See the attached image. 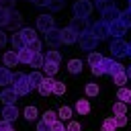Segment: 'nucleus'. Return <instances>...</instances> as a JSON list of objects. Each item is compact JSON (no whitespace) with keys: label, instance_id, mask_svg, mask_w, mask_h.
<instances>
[{"label":"nucleus","instance_id":"f257e3e1","mask_svg":"<svg viewBox=\"0 0 131 131\" xmlns=\"http://www.w3.org/2000/svg\"><path fill=\"white\" fill-rule=\"evenodd\" d=\"M12 88L16 90L18 96H27L31 92V84H29V74H23V72H16L14 78H12Z\"/></svg>","mask_w":131,"mask_h":131},{"label":"nucleus","instance_id":"f03ea898","mask_svg":"<svg viewBox=\"0 0 131 131\" xmlns=\"http://www.w3.org/2000/svg\"><path fill=\"white\" fill-rule=\"evenodd\" d=\"M108 51H111V55L117 57V59H119V57H125V55L129 53V43L115 37V39L111 41V45H108Z\"/></svg>","mask_w":131,"mask_h":131},{"label":"nucleus","instance_id":"7ed1b4c3","mask_svg":"<svg viewBox=\"0 0 131 131\" xmlns=\"http://www.w3.org/2000/svg\"><path fill=\"white\" fill-rule=\"evenodd\" d=\"M100 68H102V72L108 74V76H115V74H119V72H125V66H123L121 61L113 59V57H102Z\"/></svg>","mask_w":131,"mask_h":131},{"label":"nucleus","instance_id":"20e7f679","mask_svg":"<svg viewBox=\"0 0 131 131\" xmlns=\"http://www.w3.org/2000/svg\"><path fill=\"white\" fill-rule=\"evenodd\" d=\"M90 31L94 33V37H96L98 41H104V39L111 37V25H108L106 20H96V23L90 27Z\"/></svg>","mask_w":131,"mask_h":131},{"label":"nucleus","instance_id":"39448f33","mask_svg":"<svg viewBox=\"0 0 131 131\" xmlns=\"http://www.w3.org/2000/svg\"><path fill=\"white\" fill-rule=\"evenodd\" d=\"M78 43H80V49H84V51H94L96 45H98V39L94 37L92 31H86V33H82V35L78 37Z\"/></svg>","mask_w":131,"mask_h":131},{"label":"nucleus","instance_id":"423d86ee","mask_svg":"<svg viewBox=\"0 0 131 131\" xmlns=\"http://www.w3.org/2000/svg\"><path fill=\"white\" fill-rule=\"evenodd\" d=\"M92 2L90 0H76L74 2V16H82V18H88V14L92 12Z\"/></svg>","mask_w":131,"mask_h":131},{"label":"nucleus","instance_id":"0eeeda50","mask_svg":"<svg viewBox=\"0 0 131 131\" xmlns=\"http://www.w3.org/2000/svg\"><path fill=\"white\" fill-rule=\"evenodd\" d=\"M51 29H55L53 16H51V14H39V16H37V31H41V33L45 35V33L51 31Z\"/></svg>","mask_w":131,"mask_h":131},{"label":"nucleus","instance_id":"6e6552de","mask_svg":"<svg viewBox=\"0 0 131 131\" xmlns=\"http://www.w3.org/2000/svg\"><path fill=\"white\" fill-rule=\"evenodd\" d=\"M100 14H102V20L113 23V20H117V18L121 16V10H119L115 4H104V6L100 8Z\"/></svg>","mask_w":131,"mask_h":131},{"label":"nucleus","instance_id":"1a4fd4ad","mask_svg":"<svg viewBox=\"0 0 131 131\" xmlns=\"http://www.w3.org/2000/svg\"><path fill=\"white\" fill-rule=\"evenodd\" d=\"M68 27H70V29H74L78 35H82V33L90 31L88 18H82V16H72V20H70V25H68Z\"/></svg>","mask_w":131,"mask_h":131},{"label":"nucleus","instance_id":"9d476101","mask_svg":"<svg viewBox=\"0 0 131 131\" xmlns=\"http://www.w3.org/2000/svg\"><path fill=\"white\" fill-rule=\"evenodd\" d=\"M45 41H47V45H51V47H59V45L63 43L61 29H51V31H47V33H45Z\"/></svg>","mask_w":131,"mask_h":131},{"label":"nucleus","instance_id":"9b49d317","mask_svg":"<svg viewBox=\"0 0 131 131\" xmlns=\"http://www.w3.org/2000/svg\"><path fill=\"white\" fill-rule=\"evenodd\" d=\"M55 82H57V80H55L53 76H45L43 82H41L39 88H37L39 94H41V96H49V94H53V86H55Z\"/></svg>","mask_w":131,"mask_h":131},{"label":"nucleus","instance_id":"f8f14e48","mask_svg":"<svg viewBox=\"0 0 131 131\" xmlns=\"http://www.w3.org/2000/svg\"><path fill=\"white\" fill-rule=\"evenodd\" d=\"M2 61H4L6 68H14V66H18V63H20V59H18V51H14V49L6 51V53L2 55Z\"/></svg>","mask_w":131,"mask_h":131},{"label":"nucleus","instance_id":"ddd939ff","mask_svg":"<svg viewBox=\"0 0 131 131\" xmlns=\"http://www.w3.org/2000/svg\"><path fill=\"white\" fill-rule=\"evenodd\" d=\"M2 119L4 121H16V117L20 115L18 113V108H16V104H4V108H2Z\"/></svg>","mask_w":131,"mask_h":131},{"label":"nucleus","instance_id":"4468645a","mask_svg":"<svg viewBox=\"0 0 131 131\" xmlns=\"http://www.w3.org/2000/svg\"><path fill=\"white\" fill-rule=\"evenodd\" d=\"M111 25V35L113 37H117V39H123V35L127 33V27L117 18V20H113V23H108Z\"/></svg>","mask_w":131,"mask_h":131},{"label":"nucleus","instance_id":"2eb2a0df","mask_svg":"<svg viewBox=\"0 0 131 131\" xmlns=\"http://www.w3.org/2000/svg\"><path fill=\"white\" fill-rule=\"evenodd\" d=\"M16 98H18V94H16L14 88H4V90L0 92V100H2L4 104H14Z\"/></svg>","mask_w":131,"mask_h":131},{"label":"nucleus","instance_id":"dca6fc26","mask_svg":"<svg viewBox=\"0 0 131 131\" xmlns=\"http://www.w3.org/2000/svg\"><path fill=\"white\" fill-rule=\"evenodd\" d=\"M61 35H63V43L66 45H74L76 41H78V33L74 31V29H70V27H66V29H61Z\"/></svg>","mask_w":131,"mask_h":131},{"label":"nucleus","instance_id":"f3484780","mask_svg":"<svg viewBox=\"0 0 131 131\" xmlns=\"http://www.w3.org/2000/svg\"><path fill=\"white\" fill-rule=\"evenodd\" d=\"M18 33L23 35V39H25V43H27V45H29V43H33V41H37V31H35V29H31V27L20 29Z\"/></svg>","mask_w":131,"mask_h":131},{"label":"nucleus","instance_id":"a211bd4d","mask_svg":"<svg viewBox=\"0 0 131 131\" xmlns=\"http://www.w3.org/2000/svg\"><path fill=\"white\" fill-rule=\"evenodd\" d=\"M12 72H10V68H0V86H8V84H12Z\"/></svg>","mask_w":131,"mask_h":131},{"label":"nucleus","instance_id":"6ab92c4d","mask_svg":"<svg viewBox=\"0 0 131 131\" xmlns=\"http://www.w3.org/2000/svg\"><path fill=\"white\" fill-rule=\"evenodd\" d=\"M10 43H12V49H14V51H20V49L27 47V43H25V39H23L20 33H14L12 39H10Z\"/></svg>","mask_w":131,"mask_h":131},{"label":"nucleus","instance_id":"aec40b11","mask_svg":"<svg viewBox=\"0 0 131 131\" xmlns=\"http://www.w3.org/2000/svg\"><path fill=\"white\" fill-rule=\"evenodd\" d=\"M10 16H12V10L8 6H0V27H8Z\"/></svg>","mask_w":131,"mask_h":131},{"label":"nucleus","instance_id":"412c9836","mask_svg":"<svg viewBox=\"0 0 131 131\" xmlns=\"http://www.w3.org/2000/svg\"><path fill=\"white\" fill-rule=\"evenodd\" d=\"M33 55H35V53H33L29 47H25V49H20V51H18V59H20V63H25V66H31Z\"/></svg>","mask_w":131,"mask_h":131},{"label":"nucleus","instance_id":"4be33fe9","mask_svg":"<svg viewBox=\"0 0 131 131\" xmlns=\"http://www.w3.org/2000/svg\"><path fill=\"white\" fill-rule=\"evenodd\" d=\"M43 78H45V76H43L41 72H31V74H29V84H31V90H33V88H39V84L43 82Z\"/></svg>","mask_w":131,"mask_h":131},{"label":"nucleus","instance_id":"5701e85b","mask_svg":"<svg viewBox=\"0 0 131 131\" xmlns=\"http://www.w3.org/2000/svg\"><path fill=\"white\" fill-rule=\"evenodd\" d=\"M76 111H78V115H88L90 113V102L86 98H80L76 102Z\"/></svg>","mask_w":131,"mask_h":131},{"label":"nucleus","instance_id":"b1692460","mask_svg":"<svg viewBox=\"0 0 131 131\" xmlns=\"http://www.w3.org/2000/svg\"><path fill=\"white\" fill-rule=\"evenodd\" d=\"M57 70H59V63H53V61H45V63H43V72H45V76H55Z\"/></svg>","mask_w":131,"mask_h":131},{"label":"nucleus","instance_id":"393cba45","mask_svg":"<svg viewBox=\"0 0 131 131\" xmlns=\"http://www.w3.org/2000/svg\"><path fill=\"white\" fill-rule=\"evenodd\" d=\"M68 72L70 74H80L82 72V61L80 59H70L68 61Z\"/></svg>","mask_w":131,"mask_h":131},{"label":"nucleus","instance_id":"a878e982","mask_svg":"<svg viewBox=\"0 0 131 131\" xmlns=\"http://www.w3.org/2000/svg\"><path fill=\"white\" fill-rule=\"evenodd\" d=\"M127 82H129L127 72H119V74H115V76H113V84H117L119 88H121V86H125Z\"/></svg>","mask_w":131,"mask_h":131},{"label":"nucleus","instance_id":"bb28decb","mask_svg":"<svg viewBox=\"0 0 131 131\" xmlns=\"http://www.w3.org/2000/svg\"><path fill=\"white\" fill-rule=\"evenodd\" d=\"M57 119H59V115H57L55 111H45V113H43V121H45V123H49L51 127L57 123Z\"/></svg>","mask_w":131,"mask_h":131},{"label":"nucleus","instance_id":"cd10ccee","mask_svg":"<svg viewBox=\"0 0 131 131\" xmlns=\"http://www.w3.org/2000/svg\"><path fill=\"white\" fill-rule=\"evenodd\" d=\"M117 98H119V100H123V102H131V88L121 86V88H119V92H117Z\"/></svg>","mask_w":131,"mask_h":131},{"label":"nucleus","instance_id":"c85d7f7f","mask_svg":"<svg viewBox=\"0 0 131 131\" xmlns=\"http://www.w3.org/2000/svg\"><path fill=\"white\" fill-rule=\"evenodd\" d=\"M117 129H119V127H117V123H115V117H108V119L102 121L100 131H117Z\"/></svg>","mask_w":131,"mask_h":131},{"label":"nucleus","instance_id":"c756f323","mask_svg":"<svg viewBox=\"0 0 131 131\" xmlns=\"http://www.w3.org/2000/svg\"><path fill=\"white\" fill-rule=\"evenodd\" d=\"M20 23H23V16H20L16 10H12V16H10L8 27H10V29H18V27H20Z\"/></svg>","mask_w":131,"mask_h":131},{"label":"nucleus","instance_id":"7c9ffc66","mask_svg":"<svg viewBox=\"0 0 131 131\" xmlns=\"http://www.w3.org/2000/svg\"><path fill=\"white\" fill-rule=\"evenodd\" d=\"M43 63H45V55H43V53H35L33 59H31V66H33L35 70H39V68H43Z\"/></svg>","mask_w":131,"mask_h":131},{"label":"nucleus","instance_id":"2f4dec72","mask_svg":"<svg viewBox=\"0 0 131 131\" xmlns=\"http://www.w3.org/2000/svg\"><path fill=\"white\" fill-rule=\"evenodd\" d=\"M84 90H86V96H90V98H92V96H98V92H100V88H98V84H96V82L86 84V88H84Z\"/></svg>","mask_w":131,"mask_h":131},{"label":"nucleus","instance_id":"473e14b6","mask_svg":"<svg viewBox=\"0 0 131 131\" xmlns=\"http://www.w3.org/2000/svg\"><path fill=\"white\" fill-rule=\"evenodd\" d=\"M23 115H25L27 121H35L37 115H39V111H37V106H27V108L23 111Z\"/></svg>","mask_w":131,"mask_h":131},{"label":"nucleus","instance_id":"72a5a7b5","mask_svg":"<svg viewBox=\"0 0 131 131\" xmlns=\"http://www.w3.org/2000/svg\"><path fill=\"white\" fill-rule=\"evenodd\" d=\"M119 20H121V23H123L127 29L131 27V6H129L127 10H121V16H119Z\"/></svg>","mask_w":131,"mask_h":131},{"label":"nucleus","instance_id":"f704fd0d","mask_svg":"<svg viewBox=\"0 0 131 131\" xmlns=\"http://www.w3.org/2000/svg\"><path fill=\"white\" fill-rule=\"evenodd\" d=\"M45 61H53V63H59V61H61V55H59V51H55V49L47 51V53H45Z\"/></svg>","mask_w":131,"mask_h":131},{"label":"nucleus","instance_id":"c9c22d12","mask_svg":"<svg viewBox=\"0 0 131 131\" xmlns=\"http://www.w3.org/2000/svg\"><path fill=\"white\" fill-rule=\"evenodd\" d=\"M113 113H115V115H127V104H125L123 100H117V102L113 104Z\"/></svg>","mask_w":131,"mask_h":131},{"label":"nucleus","instance_id":"e433bc0d","mask_svg":"<svg viewBox=\"0 0 131 131\" xmlns=\"http://www.w3.org/2000/svg\"><path fill=\"white\" fill-rule=\"evenodd\" d=\"M100 61H102V55H100L98 51H90V53H88V63H90V66H98Z\"/></svg>","mask_w":131,"mask_h":131},{"label":"nucleus","instance_id":"4c0bfd02","mask_svg":"<svg viewBox=\"0 0 131 131\" xmlns=\"http://www.w3.org/2000/svg\"><path fill=\"white\" fill-rule=\"evenodd\" d=\"M57 115H59V119L70 121V119H72V108H70V106H61V108L57 111Z\"/></svg>","mask_w":131,"mask_h":131},{"label":"nucleus","instance_id":"58836bf2","mask_svg":"<svg viewBox=\"0 0 131 131\" xmlns=\"http://www.w3.org/2000/svg\"><path fill=\"white\" fill-rule=\"evenodd\" d=\"M63 4H66V0H51V2H49V10H51V12H57V10L63 8Z\"/></svg>","mask_w":131,"mask_h":131},{"label":"nucleus","instance_id":"ea45409f","mask_svg":"<svg viewBox=\"0 0 131 131\" xmlns=\"http://www.w3.org/2000/svg\"><path fill=\"white\" fill-rule=\"evenodd\" d=\"M53 94L63 96V94H66V84H63V82H55V86H53Z\"/></svg>","mask_w":131,"mask_h":131},{"label":"nucleus","instance_id":"a19ab883","mask_svg":"<svg viewBox=\"0 0 131 131\" xmlns=\"http://www.w3.org/2000/svg\"><path fill=\"white\" fill-rule=\"evenodd\" d=\"M27 47H29L33 53H41V41H39V39H37V41H33V43H29Z\"/></svg>","mask_w":131,"mask_h":131},{"label":"nucleus","instance_id":"79ce46f5","mask_svg":"<svg viewBox=\"0 0 131 131\" xmlns=\"http://www.w3.org/2000/svg\"><path fill=\"white\" fill-rule=\"evenodd\" d=\"M115 123H117V127H125L127 125V115H115Z\"/></svg>","mask_w":131,"mask_h":131},{"label":"nucleus","instance_id":"37998d69","mask_svg":"<svg viewBox=\"0 0 131 131\" xmlns=\"http://www.w3.org/2000/svg\"><path fill=\"white\" fill-rule=\"evenodd\" d=\"M37 131H51V125L45 123V121H39L37 123Z\"/></svg>","mask_w":131,"mask_h":131},{"label":"nucleus","instance_id":"c03bdc74","mask_svg":"<svg viewBox=\"0 0 131 131\" xmlns=\"http://www.w3.org/2000/svg\"><path fill=\"white\" fill-rule=\"evenodd\" d=\"M0 131H14V129H12L10 121H4V119H2V121H0Z\"/></svg>","mask_w":131,"mask_h":131},{"label":"nucleus","instance_id":"a18cd8bd","mask_svg":"<svg viewBox=\"0 0 131 131\" xmlns=\"http://www.w3.org/2000/svg\"><path fill=\"white\" fill-rule=\"evenodd\" d=\"M68 131H80V123H78V121H70Z\"/></svg>","mask_w":131,"mask_h":131},{"label":"nucleus","instance_id":"49530a36","mask_svg":"<svg viewBox=\"0 0 131 131\" xmlns=\"http://www.w3.org/2000/svg\"><path fill=\"white\" fill-rule=\"evenodd\" d=\"M90 70H92V74H94V76H102V74H104V72H102V68H100V63H98V66H92Z\"/></svg>","mask_w":131,"mask_h":131},{"label":"nucleus","instance_id":"de8ad7c7","mask_svg":"<svg viewBox=\"0 0 131 131\" xmlns=\"http://www.w3.org/2000/svg\"><path fill=\"white\" fill-rule=\"evenodd\" d=\"M51 131H68V127H63V123H59V121H57V123L51 127Z\"/></svg>","mask_w":131,"mask_h":131},{"label":"nucleus","instance_id":"09e8293b","mask_svg":"<svg viewBox=\"0 0 131 131\" xmlns=\"http://www.w3.org/2000/svg\"><path fill=\"white\" fill-rule=\"evenodd\" d=\"M49 2H51V0H33L35 6H49Z\"/></svg>","mask_w":131,"mask_h":131},{"label":"nucleus","instance_id":"8fccbe9b","mask_svg":"<svg viewBox=\"0 0 131 131\" xmlns=\"http://www.w3.org/2000/svg\"><path fill=\"white\" fill-rule=\"evenodd\" d=\"M4 45H6V33H4V31H0V49H2Z\"/></svg>","mask_w":131,"mask_h":131},{"label":"nucleus","instance_id":"3c124183","mask_svg":"<svg viewBox=\"0 0 131 131\" xmlns=\"http://www.w3.org/2000/svg\"><path fill=\"white\" fill-rule=\"evenodd\" d=\"M0 6H14V0H0Z\"/></svg>","mask_w":131,"mask_h":131},{"label":"nucleus","instance_id":"603ef678","mask_svg":"<svg viewBox=\"0 0 131 131\" xmlns=\"http://www.w3.org/2000/svg\"><path fill=\"white\" fill-rule=\"evenodd\" d=\"M125 72H127V78H129V82H131V66H129V68H125Z\"/></svg>","mask_w":131,"mask_h":131},{"label":"nucleus","instance_id":"864d4df0","mask_svg":"<svg viewBox=\"0 0 131 131\" xmlns=\"http://www.w3.org/2000/svg\"><path fill=\"white\" fill-rule=\"evenodd\" d=\"M94 2H96V4H98V6H100V8H102V6H104V4H106V0H94Z\"/></svg>","mask_w":131,"mask_h":131},{"label":"nucleus","instance_id":"5fc2aeb1","mask_svg":"<svg viewBox=\"0 0 131 131\" xmlns=\"http://www.w3.org/2000/svg\"><path fill=\"white\" fill-rule=\"evenodd\" d=\"M127 55H131V41H129V53H127Z\"/></svg>","mask_w":131,"mask_h":131},{"label":"nucleus","instance_id":"6e6d98bb","mask_svg":"<svg viewBox=\"0 0 131 131\" xmlns=\"http://www.w3.org/2000/svg\"><path fill=\"white\" fill-rule=\"evenodd\" d=\"M129 6H131V0H129Z\"/></svg>","mask_w":131,"mask_h":131}]
</instances>
